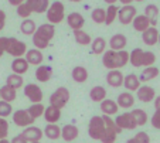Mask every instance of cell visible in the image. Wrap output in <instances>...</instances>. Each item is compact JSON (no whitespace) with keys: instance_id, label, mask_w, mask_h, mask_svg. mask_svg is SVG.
<instances>
[{"instance_id":"obj_1","label":"cell","mask_w":160,"mask_h":143,"mask_svg":"<svg viewBox=\"0 0 160 143\" xmlns=\"http://www.w3.org/2000/svg\"><path fill=\"white\" fill-rule=\"evenodd\" d=\"M129 62V52L122 50V51H113V50H108L103 52L102 64L109 71L112 70H121L122 67Z\"/></svg>"},{"instance_id":"obj_2","label":"cell","mask_w":160,"mask_h":143,"mask_svg":"<svg viewBox=\"0 0 160 143\" xmlns=\"http://www.w3.org/2000/svg\"><path fill=\"white\" fill-rule=\"evenodd\" d=\"M55 34V26L50 24V23H44V24L38 26L36 33L33 34V44L37 50H44L48 47L50 41L54 38Z\"/></svg>"},{"instance_id":"obj_3","label":"cell","mask_w":160,"mask_h":143,"mask_svg":"<svg viewBox=\"0 0 160 143\" xmlns=\"http://www.w3.org/2000/svg\"><path fill=\"white\" fill-rule=\"evenodd\" d=\"M65 18V7H64L62 2H52L50 4L48 10H47V22L50 24L55 26V24H60Z\"/></svg>"},{"instance_id":"obj_4","label":"cell","mask_w":160,"mask_h":143,"mask_svg":"<svg viewBox=\"0 0 160 143\" xmlns=\"http://www.w3.org/2000/svg\"><path fill=\"white\" fill-rule=\"evenodd\" d=\"M103 119V123H105V133H103L102 139H101V142L102 143H115L116 142V137H118V135L121 133V129L116 126L115 121L111 118V116H102Z\"/></svg>"},{"instance_id":"obj_5","label":"cell","mask_w":160,"mask_h":143,"mask_svg":"<svg viewBox=\"0 0 160 143\" xmlns=\"http://www.w3.org/2000/svg\"><path fill=\"white\" fill-rule=\"evenodd\" d=\"M6 52L14 58H21L24 57L26 52H27V46H26V43L20 41L16 37H7Z\"/></svg>"},{"instance_id":"obj_6","label":"cell","mask_w":160,"mask_h":143,"mask_svg":"<svg viewBox=\"0 0 160 143\" xmlns=\"http://www.w3.org/2000/svg\"><path fill=\"white\" fill-rule=\"evenodd\" d=\"M70 101V91L65 86H60L57 88L50 96V106L57 108V109H62Z\"/></svg>"},{"instance_id":"obj_7","label":"cell","mask_w":160,"mask_h":143,"mask_svg":"<svg viewBox=\"0 0 160 143\" xmlns=\"http://www.w3.org/2000/svg\"><path fill=\"white\" fill-rule=\"evenodd\" d=\"M105 133V123H103L102 116H92L88 123V135L91 139L101 140Z\"/></svg>"},{"instance_id":"obj_8","label":"cell","mask_w":160,"mask_h":143,"mask_svg":"<svg viewBox=\"0 0 160 143\" xmlns=\"http://www.w3.org/2000/svg\"><path fill=\"white\" fill-rule=\"evenodd\" d=\"M136 16H138L136 7L132 6V4L122 6V7H119V10H118V20L121 22V24H123V26L132 24L133 18H135Z\"/></svg>"},{"instance_id":"obj_9","label":"cell","mask_w":160,"mask_h":143,"mask_svg":"<svg viewBox=\"0 0 160 143\" xmlns=\"http://www.w3.org/2000/svg\"><path fill=\"white\" fill-rule=\"evenodd\" d=\"M24 95L28 98L31 104H41L42 98H44L41 88L36 84H27L24 86Z\"/></svg>"},{"instance_id":"obj_10","label":"cell","mask_w":160,"mask_h":143,"mask_svg":"<svg viewBox=\"0 0 160 143\" xmlns=\"http://www.w3.org/2000/svg\"><path fill=\"white\" fill-rule=\"evenodd\" d=\"M13 122L20 128H28L34 123V119L28 115L27 109H18L13 113Z\"/></svg>"},{"instance_id":"obj_11","label":"cell","mask_w":160,"mask_h":143,"mask_svg":"<svg viewBox=\"0 0 160 143\" xmlns=\"http://www.w3.org/2000/svg\"><path fill=\"white\" fill-rule=\"evenodd\" d=\"M115 123L121 131H123V129H126V131H133V129L136 128V123H135V121H133L130 112H123V113H121V115H118L115 119Z\"/></svg>"},{"instance_id":"obj_12","label":"cell","mask_w":160,"mask_h":143,"mask_svg":"<svg viewBox=\"0 0 160 143\" xmlns=\"http://www.w3.org/2000/svg\"><path fill=\"white\" fill-rule=\"evenodd\" d=\"M24 3L31 13H37V14L47 13L50 7V0H26Z\"/></svg>"},{"instance_id":"obj_13","label":"cell","mask_w":160,"mask_h":143,"mask_svg":"<svg viewBox=\"0 0 160 143\" xmlns=\"http://www.w3.org/2000/svg\"><path fill=\"white\" fill-rule=\"evenodd\" d=\"M123 78L125 75L122 74L121 70H112L106 74V82L112 88H119L123 85Z\"/></svg>"},{"instance_id":"obj_14","label":"cell","mask_w":160,"mask_h":143,"mask_svg":"<svg viewBox=\"0 0 160 143\" xmlns=\"http://www.w3.org/2000/svg\"><path fill=\"white\" fill-rule=\"evenodd\" d=\"M21 135H23V137H24L28 143L40 142V140H41V137L44 136V133H42L41 129H40L38 126H33V125L28 126V128H26Z\"/></svg>"},{"instance_id":"obj_15","label":"cell","mask_w":160,"mask_h":143,"mask_svg":"<svg viewBox=\"0 0 160 143\" xmlns=\"http://www.w3.org/2000/svg\"><path fill=\"white\" fill-rule=\"evenodd\" d=\"M136 92H138V99L140 102H145V104H149V102L154 101V98H156L154 88H152L149 85H140V88Z\"/></svg>"},{"instance_id":"obj_16","label":"cell","mask_w":160,"mask_h":143,"mask_svg":"<svg viewBox=\"0 0 160 143\" xmlns=\"http://www.w3.org/2000/svg\"><path fill=\"white\" fill-rule=\"evenodd\" d=\"M67 23H68V27H71L72 30H82L85 24V18L81 13H70L67 16Z\"/></svg>"},{"instance_id":"obj_17","label":"cell","mask_w":160,"mask_h":143,"mask_svg":"<svg viewBox=\"0 0 160 143\" xmlns=\"http://www.w3.org/2000/svg\"><path fill=\"white\" fill-rule=\"evenodd\" d=\"M78 135H79V129L77 128L75 125H72V123H68V125L61 128V137H62L65 142H72V140H75L77 137H78Z\"/></svg>"},{"instance_id":"obj_18","label":"cell","mask_w":160,"mask_h":143,"mask_svg":"<svg viewBox=\"0 0 160 143\" xmlns=\"http://www.w3.org/2000/svg\"><path fill=\"white\" fill-rule=\"evenodd\" d=\"M135 96H133L132 92H122V94H119L118 99H116V104H118L119 108H123V109H130V108H133V105H135Z\"/></svg>"},{"instance_id":"obj_19","label":"cell","mask_w":160,"mask_h":143,"mask_svg":"<svg viewBox=\"0 0 160 143\" xmlns=\"http://www.w3.org/2000/svg\"><path fill=\"white\" fill-rule=\"evenodd\" d=\"M126 44H128L126 36H123V34H121V33L112 36L111 40H109V47H111V50H113V51H122V50H125Z\"/></svg>"},{"instance_id":"obj_20","label":"cell","mask_w":160,"mask_h":143,"mask_svg":"<svg viewBox=\"0 0 160 143\" xmlns=\"http://www.w3.org/2000/svg\"><path fill=\"white\" fill-rule=\"evenodd\" d=\"M42 60H44V55L37 48L27 50V52H26V61L28 62V65H41Z\"/></svg>"},{"instance_id":"obj_21","label":"cell","mask_w":160,"mask_h":143,"mask_svg":"<svg viewBox=\"0 0 160 143\" xmlns=\"http://www.w3.org/2000/svg\"><path fill=\"white\" fill-rule=\"evenodd\" d=\"M157 38H159V30L156 27H149L146 31L142 33V40L146 46H154L157 44Z\"/></svg>"},{"instance_id":"obj_22","label":"cell","mask_w":160,"mask_h":143,"mask_svg":"<svg viewBox=\"0 0 160 143\" xmlns=\"http://www.w3.org/2000/svg\"><path fill=\"white\" fill-rule=\"evenodd\" d=\"M28 62L26 61L24 57L21 58H14L12 62V71L13 74H17V75H23V74H26L28 71Z\"/></svg>"},{"instance_id":"obj_23","label":"cell","mask_w":160,"mask_h":143,"mask_svg":"<svg viewBox=\"0 0 160 143\" xmlns=\"http://www.w3.org/2000/svg\"><path fill=\"white\" fill-rule=\"evenodd\" d=\"M123 86L128 89V92H135L140 88L139 76L136 74H129L123 78Z\"/></svg>"},{"instance_id":"obj_24","label":"cell","mask_w":160,"mask_h":143,"mask_svg":"<svg viewBox=\"0 0 160 143\" xmlns=\"http://www.w3.org/2000/svg\"><path fill=\"white\" fill-rule=\"evenodd\" d=\"M101 111H102V113L105 116H112V115H115V113H118L119 106L115 101L103 99L102 102H101Z\"/></svg>"},{"instance_id":"obj_25","label":"cell","mask_w":160,"mask_h":143,"mask_svg":"<svg viewBox=\"0 0 160 143\" xmlns=\"http://www.w3.org/2000/svg\"><path fill=\"white\" fill-rule=\"evenodd\" d=\"M52 76V70L48 65H38L36 70V78L40 82H48Z\"/></svg>"},{"instance_id":"obj_26","label":"cell","mask_w":160,"mask_h":143,"mask_svg":"<svg viewBox=\"0 0 160 143\" xmlns=\"http://www.w3.org/2000/svg\"><path fill=\"white\" fill-rule=\"evenodd\" d=\"M132 26L136 31H146L149 27H150V20L146 17L145 14H138L132 22Z\"/></svg>"},{"instance_id":"obj_27","label":"cell","mask_w":160,"mask_h":143,"mask_svg":"<svg viewBox=\"0 0 160 143\" xmlns=\"http://www.w3.org/2000/svg\"><path fill=\"white\" fill-rule=\"evenodd\" d=\"M42 133H44L45 137H48L50 140H57L61 137V128L57 123H48V125H45Z\"/></svg>"},{"instance_id":"obj_28","label":"cell","mask_w":160,"mask_h":143,"mask_svg":"<svg viewBox=\"0 0 160 143\" xmlns=\"http://www.w3.org/2000/svg\"><path fill=\"white\" fill-rule=\"evenodd\" d=\"M71 75H72V79L75 81V82L78 84H84L87 82L88 79V70L85 67H82V65H78V67H74L72 72H71Z\"/></svg>"},{"instance_id":"obj_29","label":"cell","mask_w":160,"mask_h":143,"mask_svg":"<svg viewBox=\"0 0 160 143\" xmlns=\"http://www.w3.org/2000/svg\"><path fill=\"white\" fill-rule=\"evenodd\" d=\"M44 119L45 122H48V123H57L61 118V111L57 109V108H52V106H47L44 111Z\"/></svg>"},{"instance_id":"obj_30","label":"cell","mask_w":160,"mask_h":143,"mask_svg":"<svg viewBox=\"0 0 160 143\" xmlns=\"http://www.w3.org/2000/svg\"><path fill=\"white\" fill-rule=\"evenodd\" d=\"M16 98H17V91H14L13 88H10V86H7V85L0 88V99L2 101L12 104V102L16 101Z\"/></svg>"},{"instance_id":"obj_31","label":"cell","mask_w":160,"mask_h":143,"mask_svg":"<svg viewBox=\"0 0 160 143\" xmlns=\"http://www.w3.org/2000/svg\"><path fill=\"white\" fill-rule=\"evenodd\" d=\"M106 44H108V41H106L103 37H97V38H94L92 40V43H91L92 52L97 54V55L103 54V52L106 51Z\"/></svg>"},{"instance_id":"obj_32","label":"cell","mask_w":160,"mask_h":143,"mask_svg":"<svg viewBox=\"0 0 160 143\" xmlns=\"http://www.w3.org/2000/svg\"><path fill=\"white\" fill-rule=\"evenodd\" d=\"M145 16L150 20V27H156L157 16H159V7L156 4H148L145 7Z\"/></svg>"},{"instance_id":"obj_33","label":"cell","mask_w":160,"mask_h":143,"mask_svg":"<svg viewBox=\"0 0 160 143\" xmlns=\"http://www.w3.org/2000/svg\"><path fill=\"white\" fill-rule=\"evenodd\" d=\"M159 74H160V71L157 67H154V65L153 67H148L142 71V74L139 76V81L140 82H148V81H152L156 76H159Z\"/></svg>"},{"instance_id":"obj_34","label":"cell","mask_w":160,"mask_h":143,"mask_svg":"<svg viewBox=\"0 0 160 143\" xmlns=\"http://www.w3.org/2000/svg\"><path fill=\"white\" fill-rule=\"evenodd\" d=\"M130 115H132V118H133V121H135L136 126H143V125H146V123H148L149 116H148V113H146V111L139 109V108H138V109L130 111Z\"/></svg>"},{"instance_id":"obj_35","label":"cell","mask_w":160,"mask_h":143,"mask_svg":"<svg viewBox=\"0 0 160 143\" xmlns=\"http://www.w3.org/2000/svg\"><path fill=\"white\" fill-rule=\"evenodd\" d=\"M6 85L10 86V88H13L14 91H17V89H20L21 86L24 85V79H23V76L21 75H17V74H10V75L6 78Z\"/></svg>"},{"instance_id":"obj_36","label":"cell","mask_w":160,"mask_h":143,"mask_svg":"<svg viewBox=\"0 0 160 143\" xmlns=\"http://www.w3.org/2000/svg\"><path fill=\"white\" fill-rule=\"evenodd\" d=\"M89 98L94 101V102H99L101 104L103 99H106V89L101 85L94 86V88L89 91Z\"/></svg>"},{"instance_id":"obj_37","label":"cell","mask_w":160,"mask_h":143,"mask_svg":"<svg viewBox=\"0 0 160 143\" xmlns=\"http://www.w3.org/2000/svg\"><path fill=\"white\" fill-rule=\"evenodd\" d=\"M143 50L142 48H135L132 50V52H129V62L133 65V67H142L143 62Z\"/></svg>"},{"instance_id":"obj_38","label":"cell","mask_w":160,"mask_h":143,"mask_svg":"<svg viewBox=\"0 0 160 143\" xmlns=\"http://www.w3.org/2000/svg\"><path fill=\"white\" fill-rule=\"evenodd\" d=\"M74 38L79 46H89L92 43V38L91 36L84 30H74Z\"/></svg>"},{"instance_id":"obj_39","label":"cell","mask_w":160,"mask_h":143,"mask_svg":"<svg viewBox=\"0 0 160 143\" xmlns=\"http://www.w3.org/2000/svg\"><path fill=\"white\" fill-rule=\"evenodd\" d=\"M37 27H36V23L31 20V18H26V20H23L20 24V31L24 36H33L34 33H36Z\"/></svg>"},{"instance_id":"obj_40","label":"cell","mask_w":160,"mask_h":143,"mask_svg":"<svg viewBox=\"0 0 160 143\" xmlns=\"http://www.w3.org/2000/svg\"><path fill=\"white\" fill-rule=\"evenodd\" d=\"M118 10H119V7H116V4H112V6H109L105 10V24L106 26H111L118 18Z\"/></svg>"},{"instance_id":"obj_41","label":"cell","mask_w":160,"mask_h":143,"mask_svg":"<svg viewBox=\"0 0 160 143\" xmlns=\"http://www.w3.org/2000/svg\"><path fill=\"white\" fill-rule=\"evenodd\" d=\"M44 111H45V106L41 102V104H31V106L27 109V112H28V115L36 121V119L41 118V116L44 115Z\"/></svg>"},{"instance_id":"obj_42","label":"cell","mask_w":160,"mask_h":143,"mask_svg":"<svg viewBox=\"0 0 160 143\" xmlns=\"http://www.w3.org/2000/svg\"><path fill=\"white\" fill-rule=\"evenodd\" d=\"M91 18H92V22H95L97 24H103V23H105V10L101 9V7L94 9L92 13H91Z\"/></svg>"},{"instance_id":"obj_43","label":"cell","mask_w":160,"mask_h":143,"mask_svg":"<svg viewBox=\"0 0 160 143\" xmlns=\"http://www.w3.org/2000/svg\"><path fill=\"white\" fill-rule=\"evenodd\" d=\"M156 62V55L152 51H145L143 52V62L142 67L148 68V67H153V64Z\"/></svg>"},{"instance_id":"obj_44","label":"cell","mask_w":160,"mask_h":143,"mask_svg":"<svg viewBox=\"0 0 160 143\" xmlns=\"http://www.w3.org/2000/svg\"><path fill=\"white\" fill-rule=\"evenodd\" d=\"M12 112H13L12 104H9V102H4V101L0 99V118H4V119H6L9 115H12Z\"/></svg>"},{"instance_id":"obj_45","label":"cell","mask_w":160,"mask_h":143,"mask_svg":"<svg viewBox=\"0 0 160 143\" xmlns=\"http://www.w3.org/2000/svg\"><path fill=\"white\" fill-rule=\"evenodd\" d=\"M31 14H33V13H31L30 9L26 6V3L20 4V6L17 7V16H18V17H21L23 20H26V18H30Z\"/></svg>"},{"instance_id":"obj_46","label":"cell","mask_w":160,"mask_h":143,"mask_svg":"<svg viewBox=\"0 0 160 143\" xmlns=\"http://www.w3.org/2000/svg\"><path fill=\"white\" fill-rule=\"evenodd\" d=\"M7 135H9V122L4 118H0V140L7 139Z\"/></svg>"},{"instance_id":"obj_47","label":"cell","mask_w":160,"mask_h":143,"mask_svg":"<svg viewBox=\"0 0 160 143\" xmlns=\"http://www.w3.org/2000/svg\"><path fill=\"white\" fill-rule=\"evenodd\" d=\"M133 139L136 140V143H150V137L146 132H139L133 136Z\"/></svg>"},{"instance_id":"obj_48","label":"cell","mask_w":160,"mask_h":143,"mask_svg":"<svg viewBox=\"0 0 160 143\" xmlns=\"http://www.w3.org/2000/svg\"><path fill=\"white\" fill-rule=\"evenodd\" d=\"M150 123L154 129H159L160 131V111H154L153 116L150 118Z\"/></svg>"},{"instance_id":"obj_49","label":"cell","mask_w":160,"mask_h":143,"mask_svg":"<svg viewBox=\"0 0 160 143\" xmlns=\"http://www.w3.org/2000/svg\"><path fill=\"white\" fill-rule=\"evenodd\" d=\"M6 43H7V37H0V58L6 52Z\"/></svg>"},{"instance_id":"obj_50","label":"cell","mask_w":160,"mask_h":143,"mask_svg":"<svg viewBox=\"0 0 160 143\" xmlns=\"http://www.w3.org/2000/svg\"><path fill=\"white\" fill-rule=\"evenodd\" d=\"M4 26H6V13L0 9V31L4 28Z\"/></svg>"},{"instance_id":"obj_51","label":"cell","mask_w":160,"mask_h":143,"mask_svg":"<svg viewBox=\"0 0 160 143\" xmlns=\"http://www.w3.org/2000/svg\"><path fill=\"white\" fill-rule=\"evenodd\" d=\"M10 143H28V142L24 139V137H23V135L20 133V135H17V136L13 137V140Z\"/></svg>"},{"instance_id":"obj_52","label":"cell","mask_w":160,"mask_h":143,"mask_svg":"<svg viewBox=\"0 0 160 143\" xmlns=\"http://www.w3.org/2000/svg\"><path fill=\"white\" fill-rule=\"evenodd\" d=\"M26 0H9V3L12 4V6H16V7H18L20 4H23Z\"/></svg>"},{"instance_id":"obj_53","label":"cell","mask_w":160,"mask_h":143,"mask_svg":"<svg viewBox=\"0 0 160 143\" xmlns=\"http://www.w3.org/2000/svg\"><path fill=\"white\" fill-rule=\"evenodd\" d=\"M154 108H156V111H160V95L154 98Z\"/></svg>"},{"instance_id":"obj_54","label":"cell","mask_w":160,"mask_h":143,"mask_svg":"<svg viewBox=\"0 0 160 143\" xmlns=\"http://www.w3.org/2000/svg\"><path fill=\"white\" fill-rule=\"evenodd\" d=\"M118 2H121L123 6H128V4H132V2H135V0H118Z\"/></svg>"},{"instance_id":"obj_55","label":"cell","mask_w":160,"mask_h":143,"mask_svg":"<svg viewBox=\"0 0 160 143\" xmlns=\"http://www.w3.org/2000/svg\"><path fill=\"white\" fill-rule=\"evenodd\" d=\"M103 2H105V3H108L109 6H112V4H116V2H118V0H103Z\"/></svg>"},{"instance_id":"obj_56","label":"cell","mask_w":160,"mask_h":143,"mask_svg":"<svg viewBox=\"0 0 160 143\" xmlns=\"http://www.w3.org/2000/svg\"><path fill=\"white\" fill-rule=\"evenodd\" d=\"M0 143H10V140H7V139H2V140H0Z\"/></svg>"},{"instance_id":"obj_57","label":"cell","mask_w":160,"mask_h":143,"mask_svg":"<svg viewBox=\"0 0 160 143\" xmlns=\"http://www.w3.org/2000/svg\"><path fill=\"white\" fill-rule=\"evenodd\" d=\"M126 143H136V140H135V139H133V137H132V139H129V140H128Z\"/></svg>"},{"instance_id":"obj_58","label":"cell","mask_w":160,"mask_h":143,"mask_svg":"<svg viewBox=\"0 0 160 143\" xmlns=\"http://www.w3.org/2000/svg\"><path fill=\"white\" fill-rule=\"evenodd\" d=\"M70 2H72V3H79V2H82V0H70Z\"/></svg>"},{"instance_id":"obj_59","label":"cell","mask_w":160,"mask_h":143,"mask_svg":"<svg viewBox=\"0 0 160 143\" xmlns=\"http://www.w3.org/2000/svg\"><path fill=\"white\" fill-rule=\"evenodd\" d=\"M157 43L160 44V33H159V38H157Z\"/></svg>"},{"instance_id":"obj_60","label":"cell","mask_w":160,"mask_h":143,"mask_svg":"<svg viewBox=\"0 0 160 143\" xmlns=\"http://www.w3.org/2000/svg\"><path fill=\"white\" fill-rule=\"evenodd\" d=\"M135 2H143V0H135Z\"/></svg>"},{"instance_id":"obj_61","label":"cell","mask_w":160,"mask_h":143,"mask_svg":"<svg viewBox=\"0 0 160 143\" xmlns=\"http://www.w3.org/2000/svg\"><path fill=\"white\" fill-rule=\"evenodd\" d=\"M31 143H40V142H31Z\"/></svg>"}]
</instances>
